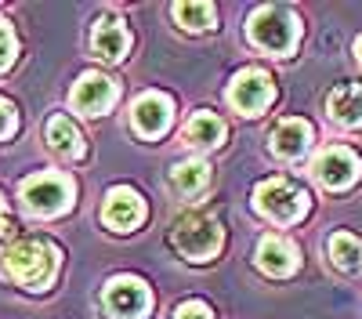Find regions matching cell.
I'll return each mask as SVG.
<instances>
[{
    "mask_svg": "<svg viewBox=\"0 0 362 319\" xmlns=\"http://www.w3.org/2000/svg\"><path fill=\"white\" fill-rule=\"evenodd\" d=\"M4 265L8 272L29 286V290H44L51 279H54V269H58V250L44 240H22L15 247H8L4 254Z\"/></svg>",
    "mask_w": 362,
    "mask_h": 319,
    "instance_id": "6da1fadb",
    "label": "cell"
},
{
    "mask_svg": "<svg viewBox=\"0 0 362 319\" xmlns=\"http://www.w3.org/2000/svg\"><path fill=\"white\" fill-rule=\"evenodd\" d=\"M170 240H174V247L181 250V257H189V261H210V257L221 250L225 232H221V225L210 218V214L192 211V214H181V218L174 221Z\"/></svg>",
    "mask_w": 362,
    "mask_h": 319,
    "instance_id": "7a4b0ae2",
    "label": "cell"
},
{
    "mask_svg": "<svg viewBox=\"0 0 362 319\" xmlns=\"http://www.w3.org/2000/svg\"><path fill=\"white\" fill-rule=\"evenodd\" d=\"M247 29H250V40L272 54H290L300 40V22L286 8H257Z\"/></svg>",
    "mask_w": 362,
    "mask_h": 319,
    "instance_id": "3957f363",
    "label": "cell"
},
{
    "mask_svg": "<svg viewBox=\"0 0 362 319\" xmlns=\"http://www.w3.org/2000/svg\"><path fill=\"white\" fill-rule=\"evenodd\" d=\"M254 207L279 225H293L308 214V192L286 178H268L254 189Z\"/></svg>",
    "mask_w": 362,
    "mask_h": 319,
    "instance_id": "277c9868",
    "label": "cell"
},
{
    "mask_svg": "<svg viewBox=\"0 0 362 319\" xmlns=\"http://www.w3.org/2000/svg\"><path fill=\"white\" fill-rule=\"evenodd\" d=\"M22 203H25V211L29 214H37V218H54V214H62L73 207V182L66 178V174H33V178H25L22 189H18Z\"/></svg>",
    "mask_w": 362,
    "mask_h": 319,
    "instance_id": "5b68a950",
    "label": "cell"
},
{
    "mask_svg": "<svg viewBox=\"0 0 362 319\" xmlns=\"http://www.w3.org/2000/svg\"><path fill=\"white\" fill-rule=\"evenodd\" d=\"M358 170H362L358 156L351 149H344V145H329V149H322L315 156V163H312L315 182L322 189H329V192H341V189L355 185L358 182Z\"/></svg>",
    "mask_w": 362,
    "mask_h": 319,
    "instance_id": "8992f818",
    "label": "cell"
},
{
    "mask_svg": "<svg viewBox=\"0 0 362 319\" xmlns=\"http://www.w3.org/2000/svg\"><path fill=\"white\" fill-rule=\"evenodd\" d=\"M105 308L116 319H145V312L153 308V294L138 276H112L105 283Z\"/></svg>",
    "mask_w": 362,
    "mask_h": 319,
    "instance_id": "52a82bcc",
    "label": "cell"
},
{
    "mask_svg": "<svg viewBox=\"0 0 362 319\" xmlns=\"http://www.w3.org/2000/svg\"><path fill=\"white\" fill-rule=\"evenodd\" d=\"M272 98H276V83H272V76L264 69H243L232 76V87H228V102L247 112V116H257L261 109L272 105Z\"/></svg>",
    "mask_w": 362,
    "mask_h": 319,
    "instance_id": "ba28073f",
    "label": "cell"
},
{
    "mask_svg": "<svg viewBox=\"0 0 362 319\" xmlns=\"http://www.w3.org/2000/svg\"><path fill=\"white\" fill-rule=\"evenodd\" d=\"M131 116H134V131H138L141 138H160V134L170 127L174 105H170V98H167L163 91H145V95L134 102Z\"/></svg>",
    "mask_w": 362,
    "mask_h": 319,
    "instance_id": "9c48e42d",
    "label": "cell"
},
{
    "mask_svg": "<svg viewBox=\"0 0 362 319\" xmlns=\"http://www.w3.org/2000/svg\"><path fill=\"white\" fill-rule=\"evenodd\" d=\"M116 102V83L102 73H83L73 87V109L83 116H102Z\"/></svg>",
    "mask_w": 362,
    "mask_h": 319,
    "instance_id": "30bf717a",
    "label": "cell"
},
{
    "mask_svg": "<svg viewBox=\"0 0 362 319\" xmlns=\"http://www.w3.org/2000/svg\"><path fill=\"white\" fill-rule=\"evenodd\" d=\"M102 218H105V225L116 228V232H131V228H138L141 218H145V203H141V196H138L134 189L116 185V189H109V196H105Z\"/></svg>",
    "mask_w": 362,
    "mask_h": 319,
    "instance_id": "8fae6325",
    "label": "cell"
},
{
    "mask_svg": "<svg viewBox=\"0 0 362 319\" xmlns=\"http://www.w3.org/2000/svg\"><path fill=\"white\" fill-rule=\"evenodd\" d=\"M300 265V254L290 240L283 236H264L257 243V269L264 276H293Z\"/></svg>",
    "mask_w": 362,
    "mask_h": 319,
    "instance_id": "7c38bea8",
    "label": "cell"
},
{
    "mask_svg": "<svg viewBox=\"0 0 362 319\" xmlns=\"http://www.w3.org/2000/svg\"><path fill=\"white\" fill-rule=\"evenodd\" d=\"M90 47H95V54L102 58V62H119V58L131 51L127 25L119 18H102L95 25V33H90Z\"/></svg>",
    "mask_w": 362,
    "mask_h": 319,
    "instance_id": "4fadbf2b",
    "label": "cell"
},
{
    "mask_svg": "<svg viewBox=\"0 0 362 319\" xmlns=\"http://www.w3.org/2000/svg\"><path fill=\"white\" fill-rule=\"evenodd\" d=\"M308 145H312V124L308 120L290 116V120H283L276 131H272V153L283 156V160H297Z\"/></svg>",
    "mask_w": 362,
    "mask_h": 319,
    "instance_id": "5bb4252c",
    "label": "cell"
},
{
    "mask_svg": "<svg viewBox=\"0 0 362 319\" xmlns=\"http://www.w3.org/2000/svg\"><path fill=\"white\" fill-rule=\"evenodd\" d=\"M329 120H337L341 127H362V87L358 83H341L326 98Z\"/></svg>",
    "mask_w": 362,
    "mask_h": 319,
    "instance_id": "9a60e30c",
    "label": "cell"
},
{
    "mask_svg": "<svg viewBox=\"0 0 362 319\" xmlns=\"http://www.w3.org/2000/svg\"><path fill=\"white\" fill-rule=\"evenodd\" d=\"M47 141L54 153H62L66 160H80L83 156V138L76 131V124L69 116H51L47 120Z\"/></svg>",
    "mask_w": 362,
    "mask_h": 319,
    "instance_id": "2e32d148",
    "label": "cell"
},
{
    "mask_svg": "<svg viewBox=\"0 0 362 319\" xmlns=\"http://www.w3.org/2000/svg\"><path fill=\"white\" fill-rule=\"evenodd\" d=\"M170 185L181 196H199L210 185V163L206 160H181L170 170Z\"/></svg>",
    "mask_w": 362,
    "mask_h": 319,
    "instance_id": "e0dca14e",
    "label": "cell"
},
{
    "mask_svg": "<svg viewBox=\"0 0 362 319\" xmlns=\"http://www.w3.org/2000/svg\"><path fill=\"white\" fill-rule=\"evenodd\" d=\"M185 141L199 145V149H214V145L225 141V120L214 112H196L185 127Z\"/></svg>",
    "mask_w": 362,
    "mask_h": 319,
    "instance_id": "ac0fdd59",
    "label": "cell"
},
{
    "mask_svg": "<svg viewBox=\"0 0 362 319\" xmlns=\"http://www.w3.org/2000/svg\"><path fill=\"white\" fill-rule=\"evenodd\" d=\"M329 257H334V265L344 269V272L362 269V243L351 232H334V236H329Z\"/></svg>",
    "mask_w": 362,
    "mask_h": 319,
    "instance_id": "d6986e66",
    "label": "cell"
},
{
    "mask_svg": "<svg viewBox=\"0 0 362 319\" xmlns=\"http://www.w3.org/2000/svg\"><path fill=\"white\" fill-rule=\"evenodd\" d=\"M174 18L185 25V29H192V33H199V29H210L214 25V4H174Z\"/></svg>",
    "mask_w": 362,
    "mask_h": 319,
    "instance_id": "ffe728a7",
    "label": "cell"
},
{
    "mask_svg": "<svg viewBox=\"0 0 362 319\" xmlns=\"http://www.w3.org/2000/svg\"><path fill=\"white\" fill-rule=\"evenodd\" d=\"M15 54H18V40H15V29L0 18V73H4L11 62H15Z\"/></svg>",
    "mask_w": 362,
    "mask_h": 319,
    "instance_id": "44dd1931",
    "label": "cell"
},
{
    "mask_svg": "<svg viewBox=\"0 0 362 319\" xmlns=\"http://www.w3.org/2000/svg\"><path fill=\"white\" fill-rule=\"evenodd\" d=\"M174 319H214V312H210V305H203V301H185V305H177Z\"/></svg>",
    "mask_w": 362,
    "mask_h": 319,
    "instance_id": "7402d4cb",
    "label": "cell"
},
{
    "mask_svg": "<svg viewBox=\"0 0 362 319\" xmlns=\"http://www.w3.org/2000/svg\"><path fill=\"white\" fill-rule=\"evenodd\" d=\"M15 127H18V116H15L11 102H4V98H0V138H8Z\"/></svg>",
    "mask_w": 362,
    "mask_h": 319,
    "instance_id": "603a6c76",
    "label": "cell"
},
{
    "mask_svg": "<svg viewBox=\"0 0 362 319\" xmlns=\"http://www.w3.org/2000/svg\"><path fill=\"white\" fill-rule=\"evenodd\" d=\"M355 54H358V66H362V37L355 40Z\"/></svg>",
    "mask_w": 362,
    "mask_h": 319,
    "instance_id": "cb8c5ba5",
    "label": "cell"
},
{
    "mask_svg": "<svg viewBox=\"0 0 362 319\" xmlns=\"http://www.w3.org/2000/svg\"><path fill=\"white\" fill-rule=\"evenodd\" d=\"M8 218H4V199H0V225H4Z\"/></svg>",
    "mask_w": 362,
    "mask_h": 319,
    "instance_id": "d4e9b609",
    "label": "cell"
}]
</instances>
